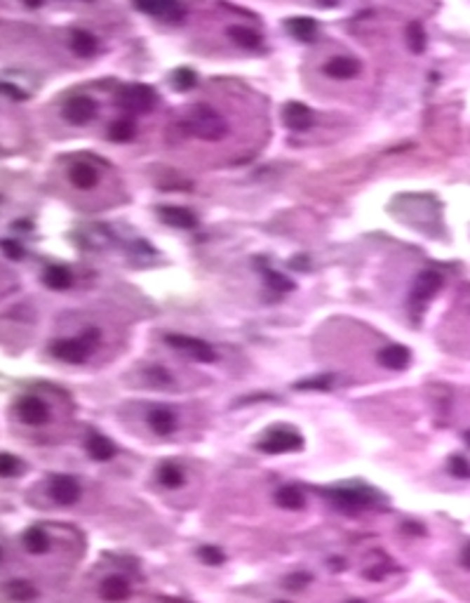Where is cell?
I'll return each instance as SVG.
<instances>
[{
    "label": "cell",
    "instance_id": "1",
    "mask_svg": "<svg viewBox=\"0 0 470 603\" xmlns=\"http://www.w3.org/2000/svg\"><path fill=\"white\" fill-rule=\"evenodd\" d=\"M325 495L339 512H346V514L365 512V509L376 505L374 493L365 491V488H332V491H327Z\"/></svg>",
    "mask_w": 470,
    "mask_h": 603
},
{
    "label": "cell",
    "instance_id": "2",
    "mask_svg": "<svg viewBox=\"0 0 470 603\" xmlns=\"http://www.w3.org/2000/svg\"><path fill=\"white\" fill-rule=\"evenodd\" d=\"M188 132H193V135L205 139V142H219V139L226 137L228 127L224 123V118L200 106V109L193 111L191 118H188Z\"/></svg>",
    "mask_w": 470,
    "mask_h": 603
},
{
    "label": "cell",
    "instance_id": "3",
    "mask_svg": "<svg viewBox=\"0 0 470 603\" xmlns=\"http://www.w3.org/2000/svg\"><path fill=\"white\" fill-rule=\"evenodd\" d=\"M99 342V332H87L83 337H73V339H62L57 344H52V356H57L64 363H83L87 361V356L94 351Z\"/></svg>",
    "mask_w": 470,
    "mask_h": 603
},
{
    "label": "cell",
    "instance_id": "4",
    "mask_svg": "<svg viewBox=\"0 0 470 603\" xmlns=\"http://www.w3.org/2000/svg\"><path fill=\"white\" fill-rule=\"evenodd\" d=\"M257 448L261 453H271V455L297 453L304 448V439H301V434L294 432V429L278 427V429H271V432L259 441Z\"/></svg>",
    "mask_w": 470,
    "mask_h": 603
},
{
    "label": "cell",
    "instance_id": "5",
    "mask_svg": "<svg viewBox=\"0 0 470 603\" xmlns=\"http://www.w3.org/2000/svg\"><path fill=\"white\" fill-rule=\"evenodd\" d=\"M165 342L181 354H186L191 361H200V363H212L217 358V351L212 349L207 342L188 337V335H165Z\"/></svg>",
    "mask_w": 470,
    "mask_h": 603
},
{
    "label": "cell",
    "instance_id": "6",
    "mask_svg": "<svg viewBox=\"0 0 470 603\" xmlns=\"http://www.w3.org/2000/svg\"><path fill=\"white\" fill-rule=\"evenodd\" d=\"M156 92L149 85H130L120 92V106L130 113H146L156 106Z\"/></svg>",
    "mask_w": 470,
    "mask_h": 603
},
{
    "label": "cell",
    "instance_id": "7",
    "mask_svg": "<svg viewBox=\"0 0 470 603\" xmlns=\"http://www.w3.org/2000/svg\"><path fill=\"white\" fill-rule=\"evenodd\" d=\"M440 287H442V276L438 271H433V269L423 271L419 273V278L414 280L412 292H409V302H412L414 306L428 304V302L440 292Z\"/></svg>",
    "mask_w": 470,
    "mask_h": 603
},
{
    "label": "cell",
    "instance_id": "8",
    "mask_svg": "<svg viewBox=\"0 0 470 603\" xmlns=\"http://www.w3.org/2000/svg\"><path fill=\"white\" fill-rule=\"evenodd\" d=\"M94 116H97V102L87 95L71 97L69 102L64 104V118L69 120L71 125H87Z\"/></svg>",
    "mask_w": 470,
    "mask_h": 603
},
{
    "label": "cell",
    "instance_id": "9",
    "mask_svg": "<svg viewBox=\"0 0 470 603\" xmlns=\"http://www.w3.org/2000/svg\"><path fill=\"white\" fill-rule=\"evenodd\" d=\"M17 415L24 424H31V427H40L50 420V408H47L43 401L36 398V396H24L22 401L17 403Z\"/></svg>",
    "mask_w": 470,
    "mask_h": 603
},
{
    "label": "cell",
    "instance_id": "10",
    "mask_svg": "<svg viewBox=\"0 0 470 603\" xmlns=\"http://www.w3.org/2000/svg\"><path fill=\"white\" fill-rule=\"evenodd\" d=\"M282 123L294 132H306L313 125V111L301 102H290L282 109Z\"/></svg>",
    "mask_w": 470,
    "mask_h": 603
},
{
    "label": "cell",
    "instance_id": "11",
    "mask_svg": "<svg viewBox=\"0 0 470 603\" xmlns=\"http://www.w3.org/2000/svg\"><path fill=\"white\" fill-rule=\"evenodd\" d=\"M50 495L57 505H76L80 500V486L76 479L71 476H55L50 484Z\"/></svg>",
    "mask_w": 470,
    "mask_h": 603
},
{
    "label": "cell",
    "instance_id": "12",
    "mask_svg": "<svg viewBox=\"0 0 470 603\" xmlns=\"http://www.w3.org/2000/svg\"><path fill=\"white\" fill-rule=\"evenodd\" d=\"M158 217L163 219L167 226H174V229H193V226H198L196 214L179 205H163L158 210Z\"/></svg>",
    "mask_w": 470,
    "mask_h": 603
},
{
    "label": "cell",
    "instance_id": "13",
    "mask_svg": "<svg viewBox=\"0 0 470 603\" xmlns=\"http://www.w3.org/2000/svg\"><path fill=\"white\" fill-rule=\"evenodd\" d=\"M379 363L386 368V370H405V368L412 363V351L402 344H388L386 349L379 351Z\"/></svg>",
    "mask_w": 470,
    "mask_h": 603
},
{
    "label": "cell",
    "instance_id": "14",
    "mask_svg": "<svg viewBox=\"0 0 470 603\" xmlns=\"http://www.w3.org/2000/svg\"><path fill=\"white\" fill-rule=\"evenodd\" d=\"M360 62L353 57H334L329 59V62L325 64V76L334 78V80H348V78H355L360 73Z\"/></svg>",
    "mask_w": 470,
    "mask_h": 603
},
{
    "label": "cell",
    "instance_id": "15",
    "mask_svg": "<svg viewBox=\"0 0 470 603\" xmlns=\"http://www.w3.org/2000/svg\"><path fill=\"white\" fill-rule=\"evenodd\" d=\"M149 427L153 429L160 436H167L177 429V413L170 410V408H153L149 413Z\"/></svg>",
    "mask_w": 470,
    "mask_h": 603
},
{
    "label": "cell",
    "instance_id": "16",
    "mask_svg": "<svg viewBox=\"0 0 470 603\" xmlns=\"http://www.w3.org/2000/svg\"><path fill=\"white\" fill-rule=\"evenodd\" d=\"M99 594H102V599L113 601V603L125 601L127 596H130V582H127L125 578H120V575H111V578H106L102 582Z\"/></svg>",
    "mask_w": 470,
    "mask_h": 603
},
{
    "label": "cell",
    "instance_id": "17",
    "mask_svg": "<svg viewBox=\"0 0 470 603\" xmlns=\"http://www.w3.org/2000/svg\"><path fill=\"white\" fill-rule=\"evenodd\" d=\"M87 453H90L92 460L106 462V460L116 458V446H113L104 434H92V436L87 439Z\"/></svg>",
    "mask_w": 470,
    "mask_h": 603
},
{
    "label": "cell",
    "instance_id": "18",
    "mask_svg": "<svg viewBox=\"0 0 470 603\" xmlns=\"http://www.w3.org/2000/svg\"><path fill=\"white\" fill-rule=\"evenodd\" d=\"M287 31L301 43H311V40H315V33H318V24L311 17H294L287 22Z\"/></svg>",
    "mask_w": 470,
    "mask_h": 603
},
{
    "label": "cell",
    "instance_id": "19",
    "mask_svg": "<svg viewBox=\"0 0 470 603\" xmlns=\"http://www.w3.org/2000/svg\"><path fill=\"white\" fill-rule=\"evenodd\" d=\"M69 177H71L73 186H78V189H92V186L99 182V172L94 170L90 163H76L71 167Z\"/></svg>",
    "mask_w": 470,
    "mask_h": 603
},
{
    "label": "cell",
    "instance_id": "20",
    "mask_svg": "<svg viewBox=\"0 0 470 603\" xmlns=\"http://www.w3.org/2000/svg\"><path fill=\"white\" fill-rule=\"evenodd\" d=\"M228 38L245 50H257L261 45V36L257 31L247 29V26H228Z\"/></svg>",
    "mask_w": 470,
    "mask_h": 603
},
{
    "label": "cell",
    "instance_id": "21",
    "mask_svg": "<svg viewBox=\"0 0 470 603\" xmlns=\"http://www.w3.org/2000/svg\"><path fill=\"white\" fill-rule=\"evenodd\" d=\"M99 43L90 31H73L71 33V50L78 57H92L97 52Z\"/></svg>",
    "mask_w": 470,
    "mask_h": 603
},
{
    "label": "cell",
    "instance_id": "22",
    "mask_svg": "<svg viewBox=\"0 0 470 603\" xmlns=\"http://www.w3.org/2000/svg\"><path fill=\"white\" fill-rule=\"evenodd\" d=\"M43 280L47 283V287H52V290H66V287L73 283L71 271L66 269V266H59V264L47 266Z\"/></svg>",
    "mask_w": 470,
    "mask_h": 603
},
{
    "label": "cell",
    "instance_id": "23",
    "mask_svg": "<svg viewBox=\"0 0 470 603\" xmlns=\"http://www.w3.org/2000/svg\"><path fill=\"white\" fill-rule=\"evenodd\" d=\"M275 502H278V507L282 509H292V512H297V509H304L306 505V495L299 491V488H280L278 493H275Z\"/></svg>",
    "mask_w": 470,
    "mask_h": 603
},
{
    "label": "cell",
    "instance_id": "24",
    "mask_svg": "<svg viewBox=\"0 0 470 603\" xmlns=\"http://www.w3.org/2000/svg\"><path fill=\"white\" fill-rule=\"evenodd\" d=\"M141 12H151V15H158L163 19H170V22H174V19H181L184 17V8L177 3H156V5H139Z\"/></svg>",
    "mask_w": 470,
    "mask_h": 603
},
{
    "label": "cell",
    "instance_id": "25",
    "mask_svg": "<svg viewBox=\"0 0 470 603\" xmlns=\"http://www.w3.org/2000/svg\"><path fill=\"white\" fill-rule=\"evenodd\" d=\"M24 547L31 554H45L50 549V540H47L45 531H40V528H29L24 533Z\"/></svg>",
    "mask_w": 470,
    "mask_h": 603
},
{
    "label": "cell",
    "instance_id": "26",
    "mask_svg": "<svg viewBox=\"0 0 470 603\" xmlns=\"http://www.w3.org/2000/svg\"><path fill=\"white\" fill-rule=\"evenodd\" d=\"M158 484L170 488V491L181 488L184 486V472H181L177 465H163L158 469Z\"/></svg>",
    "mask_w": 470,
    "mask_h": 603
},
{
    "label": "cell",
    "instance_id": "27",
    "mask_svg": "<svg viewBox=\"0 0 470 603\" xmlns=\"http://www.w3.org/2000/svg\"><path fill=\"white\" fill-rule=\"evenodd\" d=\"M134 135H137V127H134L132 120H127V118H120L109 127V137L113 139V142H120V144L132 142Z\"/></svg>",
    "mask_w": 470,
    "mask_h": 603
},
{
    "label": "cell",
    "instance_id": "28",
    "mask_svg": "<svg viewBox=\"0 0 470 603\" xmlns=\"http://www.w3.org/2000/svg\"><path fill=\"white\" fill-rule=\"evenodd\" d=\"M407 45L409 50L414 52V55H419V52L426 50V31H423V26L419 22H412L407 26Z\"/></svg>",
    "mask_w": 470,
    "mask_h": 603
},
{
    "label": "cell",
    "instance_id": "29",
    "mask_svg": "<svg viewBox=\"0 0 470 603\" xmlns=\"http://www.w3.org/2000/svg\"><path fill=\"white\" fill-rule=\"evenodd\" d=\"M8 594L12 596L15 601H31L36 599V589L29 582H10L8 585Z\"/></svg>",
    "mask_w": 470,
    "mask_h": 603
},
{
    "label": "cell",
    "instance_id": "30",
    "mask_svg": "<svg viewBox=\"0 0 470 603\" xmlns=\"http://www.w3.org/2000/svg\"><path fill=\"white\" fill-rule=\"evenodd\" d=\"M19 472H22V462L10 453H0V476L10 479V476H17Z\"/></svg>",
    "mask_w": 470,
    "mask_h": 603
},
{
    "label": "cell",
    "instance_id": "31",
    "mask_svg": "<svg viewBox=\"0 0 470 603\" xmlns=\"http://www.w3.org/2000/svg\"><path fill=\"white\" fill-rule=\"evenodd\" d=\"M196 73H193L191 69H177L172 76V85L177 90H191L193 85H196Z\"/></svg>",
    "mask_w": 470,
    "mask_h": 603
},
{
    "label": "cell",
    "instance_id": "32",
    "mask_svg": "<svg viewBox=\"0 0 470 603\" xmlns=\"http://www.w3.org/2000/svg\"><path fill=\"white\" fill-rule=\"evenodd\" d=\"M449 474L456 479H470V462L461 455H454L449 458Z\"/></svg>",
    "mask_w": 470,
    "mask_h": 603
},
{
    "label": "cell",
    "instance_id": "33",
    "mask_svg": "<svg viewBox=\"0 0 470 603\" xmlns=\"http://www.w3.org/2000/svg\"><path fill=\"white\" fill-rule=\"evenodd\" d=\"M198 556H200V561H205L207 566H221L226 561V556L219 547H200Z\"/></svg>",
    "mask_w": 470,
    "mask_h": 603
},
{
    "label": "cell",
    "instance_id": "34",
    "mask_svg": "<svg viewBox=\"0 0 470 603\" xmlns=\"http://www.w3.org/2000/svg\"><path fill=\"white\" fill-rule=\"evenodd\" d=\"M146 375H149V382L151 384H156V387H172L174 384V377L170 372L165 370V368H149V370H146Z\"/></svg>",
    "mask_w": 470,
    "mask_h": 603
},
{
    "label": "cell",
    "instance_id": "35",
    "mask_svg": "<svg viewBox=\"0 0 470 603\" xmlns=\"http://www.w3.org/2000/svg\"><path fill=\"white\" fill-rule=\"evenodd\" d=\"M334 377L327 375V377H315V380H306V382H297V389H329L332 387Z\"/></svg>",
    "mask_w": 470,
    "mask_h": 603
},
{
    "label": "cell",
    "instance_id": "36",
    "mask_svg": "<svg viewBox=\"0 0 470 603\" xmlns=\"http://www.w3.org/2000/svg\"><path fill=\"white\" fill-rule=\"evenodd\" d=\"M266 278L271 280V285L275 287V290H290V287H292L290 280H287L285 276H280V273H275V271H268Z\"/></svg>",
    "mask_w": 470,
    "mask_h": 603
},
{
    "label": "cell",
    "instance_id": "37",
    "mask_svg": "<svg viewBox=\"0 0 470 603\" xmlns=\"http://www.w3.org/2000/svg\"><path fill=\"white\" fill-rule=\"evenodd\" d=\"M0 247H3V252L8 254V257H12V259H19V257L24 254V250L15 243V240H3V243H0Z\"/></svg>",
    "mask_w": 470,
    "mask_h": 603
},
{
    "label": "cell",
    "instance_id": "38",
    "mask_svg": "<svg viewBox=\"0 0 470 603\" xmlns=\"http://www.w3.org/2000/svg\"><path fill=\"white\" fill-rule=\"evenodd\" d=\"M306 582H311V575H304V573L290 575V578H287V587H290V589H301Z\"/></svg>",
    "mask_w": 470,
    "mask_h": 603
},
{
    "label": "cell",
    "instance_id": "39",
    "mask_svg": "<svg viewBox=\"0 0 470 603\" xmlns=\"http://www.w3.org/2000/svg\"><path fill=\"white\" fill-rule=\"evenodd\" d=\"M461 566L466 568V571H470V545L463 547V554H461Z\"/></svg>",
    "mask_w": 470,
    "mask_h": 603
},
{
    "label": "cell",
    "instance_id": "40",
    "mask_svg": "<svg viewBox=\"0 0 470 603\" xmlns=\"http://www.w3.org/2000/svg\"><path fill=\"white\" fill-rule=\"evenodd\" d=\"M463 439H466V446L470 448V432H466V434H463Z\"/></svg>",
    "mask_w": 470,
    "mask_h": 603
},
{
    "label": "cell",
    "instance_id": "41",
    "mask_svg": "<svg viewBox=\"0 0 470 603\" xmlns=\"http://www.w3.org/2000/svg\"><path fill=\"white\" fill-rule=\"evenodd\" d=\"M348 603H365V601H360V599H353V601H348Z\"/></svg>",
    "mask_w": 470,
    "mask_h": 603
}]
</instances>
